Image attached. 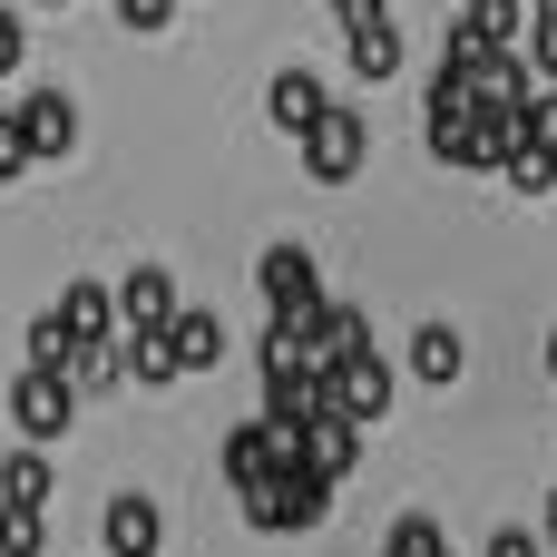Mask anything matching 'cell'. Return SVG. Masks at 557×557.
<instances>
[{
  "label": "cell",
  "instance_id": "5bb4252c",
  "mask_svg": "<svg viewBox=\"0 0 557 557\" xmlns=\"http://www.w3.org/2000/svg\"><path fill=\"white\" fill-rule=\"evenodd\" d=\"M304 470H313V480H323V490H343V480H352V470H362V431H352V421H333V411H323V421H313V431H304Z\"/></svg>",
  "mask_w": 557,
  "mask_h": 557
},
{
  "label": "cell",
  "instance_id": "4dcf8cb0",
  "mask_svg": "<svg viewBox=\"0 0 557 557\" xmlns=\"http://www.w3.org/2000/svg\"><path fill=\"white\" fill-rule=\"evenodd\" d=\"M548 372H557V333H548Z\"/></svg>",
  "mask_w": 557,
  "mask_h": 557
},
{
  "label": "cell",
  "instance_id": "d6986e66",
  "mask_svg": "<svg viewBox=\"0 0 557 557\" xmlns=\"http://www.w3.org/2000/svg\"><path fill=\"white\" fill-rule=\"evenodd\" d=\"M108 382H127V343L108 333V343H78V362H69V392H108Z\"/></svg>",
  "mask_w": 557,
  "mask_h": 557
},
{
  "label": "cell",
  "instance_id": "e0dca14e",
  "mask_svg": "<svg viewBox=\"0 0 557 557\" xmlns=\"http://www.w3.org/2000/svg\"><path fill=\"white\" fill-rule=\"evenodd\" d=\"M49 490H59V460H39V450L0 460V509H49Z\"/></svg>",
  "mask_w": 557,
  "mask_h": 557
},
{
  "label": "cell",
  "instance_id": "9c48e42d",
  "mask_svg": "<svg viewBox=\"0 0 557 557\" xmlns=\"http://www.w3.org/2000/svg\"><path fill=\"white\" fill-rule=\"evenodd\" d=\"M10 117H20V137H29V157H69V147H78V98H69V88H29Z\"/></svg>",
  "mask_w": 557,
  "mask_h": 557
},
{
  "label": "cell",
  "instance_id": "484cf974",
  "mask_svg": "<svg viewBox=\"0 0 557 557\" xmlns=\"http://www.w3.org/2000/svg\"><path fill=\"white\" fill-rule=\"evenodd\" d=\"M20 59H29V20H20V10H10V0H0V78H10V69H20Z\"/></svg>",
  "mask_w": 557,
  "mask_h": 557
},
{
  "label": "cell",
  "instance_id": "52a82bcc",
  "mask_svg": "<svg viewBox=\"0 0 557 557\" xmlns=\"http://www.w3.org/2000/svg\"><path fill=\"white\" fill-rule=\"evenodd\" d=\"M392 392H401V382H392V362H382V352H362V362L323 372V411H333V421H352V431H362V421H382V411H392Z\"/></svg>",
  "mask_w": 557,
  "mask_h": 557
},
{
  "label": "cell",
  "instance_id": "83f0119b",
  "mask_svg": "<svg viewBox=\"0 0 557 557\" xmlns=\"http://www.w3.org/2000/svg\"><path fill=\"white\" fill-rule=\"evenodd\" d=\"M490 557H548V548H539V529H490Z\"/></svg>",
  "mask_w": 557,
  "mask_h": 557
},
{
  "label": "cell",
  "instance_id": "4316f807",
  "mask_svg": "<svg viewBox=\"0 0 557 557\" xmlns=\"http://www.w3.org/2000/svg\"><path fill=\"white\" fill-rule=\"evenodd\" d=\"M176 10H186V0H117V20H127V29H166Z\"/></svg>",
  "mask_w": 557,
  "mask_h": 557
},
{
  "label": "cell",
  "instance_id": "ffe728a7",
  "mask_svg": "<svg viewBox=\"0 0 557 557\" xmlns=\"http://www.w3.org/2000/svg\"><path fill=\"white\" fill-rule=\"evenodd\" d=\"M69 362H78L69 323H59V313H29V362H20V372H69Z\"/></svg>",
  "mask_w": 557,
  "mask_h": 557
},
{
  "label": "cell",
  "instance_id": "7a4b0ae2",
  "mask_svg": "<svg viewBox=\"0 0 557 557\" xmlns=\"http://www.w3.org/2000/svg\"><path fill=\"white\" fill-rule=\"evenodd\" d=\"M362 157H372V127L333 98V108L304 127V176H313V186H352V176H362Z\"/></svg>",
  "mask_w": 557,
  "mask_h": 557
},
{
  "label": "cell",
  "instance_id": "7c38bea8",
  "mask_svg": "<svg viewBox=\"0 0 557 557\" xmlns=\"http://www.w3.org/2000/svg\"><path fill=\"white\" fill-rule=\"evenodd\" d=\"M117 323H127V343H137V333H166V323H176V274H166V264H137V274L117 284Z\"/></svg>",
  "mask_w": 557,
  "mask_h": 557
},
{
  "label": "cell",
  "instance_id": "2e32d148",
  "mask_svg": "<svg viewBox=\"0 0 557 557\" xmlns=\"http://www.w3.org/2000/svg\"><path fill=\"white\" fill-rule=\"evenodd\" d=\"M49 313H59V323H69V343H108V323H117V294H108V284H88V274H78V284H69V294H59V304H49Z\"/></svg>",
  "mask_w": 557,
  "mask_h": 557
},
{
  "label": "cell",
  "instance_id": "d4e9b609",
  "mask_svg": "<svg viewBox=\"0 0 557 557\" xmlns=\"http://www.w3.org/2000/svg\"><path fill=\"white\" fill-rule=\"evenodd\" d=\"M10 176H29V137H20V117L0 108V186H10Z\"/></svg>",
  "mask_w": 557,
  "mask_h": 557
},
{
  "label": "cell",
  "instance_id": "44dd1931",
  "mask_svg": "<svg viewBox=\"0 0 557 557\" xmlns=\"http://www.w3.org/2000/svg\"><path fill=\"white\" fill-rule=\"evenodd\" d=\"M499 176H509L519 196H548V186H557V147H548V137H529V147H509V166H499Z\"/></svg>",
  "mask_w": 557,
  "mask_h": 557
},
{
  "label": "cell",
  "instance_id": "8992f818",
  "mask_svg": "<svg viewBox=\"0 0 557 557\" xmlns=\"http://www.w3.org/2000/svg\"><path fill=\"white\" fill-rule=\"evenodd\" d=\"M10 421H20V450H49V441L78 421L69 372H20V382H10Z\"/></svg>",
  "mask_w": 557,
  "mask_h": 557
},
{
  "label": "cell",
  "instance_id": "f1b7e54d",
  "mask_svg": "<svg viewBox=\"0 0 557 557\" xmlns=\"http://www.w3.org/2000/svg\"><path fill=\"white\" fill-rule=\"evenodd\" d=\"M333 20H343V29H372V20H392V10H382V0H333Z\"/></svg>",
  "mask_w": 557,
  "mask_h": 557
},
{
  "label": "cell",
  "instance_id": "ba28073f",
  "mask_svg": "<svg viewBox=\"0 0 557 557\" xmlns=\"http://www.w3.org/2000/svg\"><path fill=\"white\" fill-rule=\"evenodd\" d=\"M98 548L108 557H157L166 548V509H157L147 490H117V499L98 509Z\"/></svg>",
  "mask_w": 557,
  "mask_h": 557
},
{
  "label": "cell",
  "instance_id": "8fae6325",
  "mask_svg": "<svg viewBox=\"0 0 557 557\" xmlns=\"http://www.w3.org/2000/svg\"><path fill=\"white\" fill-rule=\"evenodd\" d=\"M401 362H411V382H431V392H450V382H460V362H470V343H460V323H441V313H421V323H411V343H401Z\"/></svg>",
  "mask_w": 557,
  "mask_h": 557
},
{
  "label": "cell",
  "instance_id": "7402d4cb",
  "mask_svg": "<svg viewBox=\"0 0 557 557\" xmlns=\"http://www.w3.org/2000/svg\"><path fill=\"white\" fill-rule=\"evenodd\" d=\"M382 557H450V539H441V519H431V509H411V519H392Z\"/></svg>",
  "mask_w": 557,
  "mask_h": 557
},
{
  "label": "cell",
  "instance_id": "5b68a950",
  "mask_svg": "<svg viewBox=\"0 0 557 557\" xmlns=\"http://www.w3.org/2000/svg\"><path fill=\"white\" fill-rule=\"evenodd\" d=\"M294 333H304V362H313V372H343V362L372 352V313H362V304H333V294H323Z\"/></svg>",
  "mask_w": 557,
  "mask_h": 557
},
{
  "label": "cell",
  "instance_id": "6da1fadb",
  "mask_svg": "<svg viewBox=\"0 0 557 557\" xmlns=\"http://www.w3.org/2000/svg\"><path fill=\"white\" fill-rule=\"evenodd\" d=\"M284 470H304V441H294V431H274V421H235V431H225V480H235V499L274 490Z\"/></svg>",
  "mask_w": 557,
  "mask_h": 557
},
{
  "label": "cell",
  "instance_id": "277c9868",
  "mask_svg": "<svg viewBox=\"0 0 557 557\" xmlns=\"http://www.w3.org/2000/svg\"><path fill=\"white\" fill-rule=\"evenodd\" d=\"M323 509H333V490H323L313 470H284L274 490L245 499V529H255V539H304V529H323Z\"/></svg>",
  "mask_w": 557,
  "mask_h": 557
},
{
  "label": "cell",
  "instance_id": "603a6c76",
  "mask_svg": "<svg viewBox=\"0 0 557 557\" xmlns=\"http://www.w3.org/2000/svg\"><path fill=\"white\" fill-rule=\"evenodd\" d=\"M49 548V509H0V557H39Z\"/></svg>",
  "mask_w": 557,
  "mask_h": 557
},
{
  "label": "cell",
  "instance_id": "cb8c5ba5",
  "mask_svg": "<svg viewBox=\"0 0 557 557\" xmlns=\"http://www.w3.org/2000/svg\"><path fill=\"white\" fill-rule=\"evenodd\" d=\"M127 382H147V392H166V382H176V362H166V343H157V333H137V343H127Z\"/></svg>",
  "mask_w": 557,
  "mask_h": 557
},
{
  "label": "cell",
  "instance_id": "3957f363",
  "mask_svg": "<svg viewBox=\"0 0 557 557\" xmlns=\"http://www.w3.org/2000/svg\"><path fill=\"white\" fill-rule=\"evenodd\" d=\"M255 294H264V323H304L323 304V264L304 245H264L255 255Z\"/></svg>",
  "mask_w": 557,
  "mask_h": 557
},
{
  "label": "cell",
  "instance_id": "4fadbf2b",
  "mask_svg": "<svg viewBox=\"0 0 557 557\" xmlns=\"http://www.w3.org/2000/svg\"><path fill=\"white\" fill-rule=\"evenodd\" d=\"M323 108H333V88H323L313 69H274V78H264V117H274L284 137H304Z\"/></svg>",
  "mask_w": 557,
  "mask_h": 557
},
{
  "label": "cell",
  "instance_id": "ac0fdd59",
  "mask_svg": "<svg viewBox=\"0 0 557 557\" xmlns=\"http://www.w3.org/2000/svg\"><path fill=\"white\" fill-rule=\"evenodd\" d=\"M460 29H470V39H490V49H519V39H529V0H470V10H460Z\"/></svg>",
  "mask_w": 557,
  "mask_h": 557
},
{
  "label": "cell",
  "instance_id": "f546056e",
  "mask_svg": "<svg viewBox=\"0 0 557 557\" xmlns=\"http://www.w3.org/2000/svg\"><path fill=\"white\" fill-rule=\"evenodd\" d=\"M539 548H557V490H548V529H539Z\"/></svg>",
  "mask_w": 557,
  "mask_h": 557
},
{
  "label": "cell",
  "instance_id": "9a60e30c",
  "mask_svg": "<svg viewBox=\"0 0 557 557\" xmlns=\"http://www.w3.org/2000/svg\"><path fill=\"white\" fill-rule=\"evenodd\" d=\"M343 69H352V78H401V20L343 29Z\"/></svg>",
  "mask_w": 557,
  "mask_h": 557
},
{
  "label": "cell",
  "instance_id": "1f68e13d",
  "mask_svg": "<svg viewBox=\"0 0 557 557\" xmlns=\"http://www.w3.org/2000/svg\"><path fill=\"white\" fill-rule=\"evenodd\" d=\"M39 10H59V0H39Z\"/></svg>",
  "mask_w": 557,
  "mask_h": 557
},
{
  "label": "cell",
  "instance_id": "30bf717a",
  "mask_svg": "<svg viewBox=\"0 0 557 557\" xmlns=\"http://www.w3.org/2000/svg\"><path fill=\"white\" fill-rule=\"evenodd\" d=\"M157 343H166V362H176V382H196V372H215V362H225V323H215L206 304H176V323H166Z\"/></svg>",
  "mask_w": 557,
  "mask_h": 557
}]
</instances>
